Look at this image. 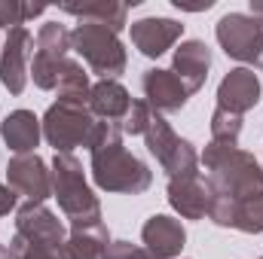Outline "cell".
I'll return each mask as SVG.
<instances>
[{
	"label": "cell",
	"mask_w": 263,
	"mask_h": 259,
	"mask_svg": "<svg viewBox=\"0 0 263 259\" xmlns=\"http://www.w3.org/2000/svg\"><path fill=\"white\" fill-rule=\"evenodd\" d=\"M52 195L70 220V232L101 226V204L83 177V165L70 153H55L52 159Z\"/></svg>",
	"instance_id": "3957f363"
},
{
	"label": "cell",
	"mask_w": 263,
	"mask_h": 259,
	"mask_svg": "<svg viewBox=\"0 0 263 259\" xmlns=\"http://www.w3.org/2000/svg\"><path fill=\"white\" fill-rule=\"evenodd\" d=\"M239 134H242V116H236V113L217 107L214 116H211V143L239 146Z\"/></svg>",
	"instance_id": "cb8c5ba5"
},
{
	"label": "cell",
	"mask_w": 263,
	"mask_h": 259,
	"mask_svg": "<svg viewBox=\"0 0 263 259\" xmlns=\"http://www.w3.org/2000/svg\"><path fill=\"white\" fill-rule=\"evenodd\" d=\"M62 9L70 15H80L83 21H98L104 28H110L114 34H120L129 21V3H117V0H92V3H62Z\"/></svg>",
	"instance_id": "d6986e66"
},
{
	"label": "cell",
	"mask_w": 263,
	"mask_h": 259,
	"mask_svg": "<svg viewBox=\"0 0 263 259\" xmlns=\"http://www.w3.org/2000/svg\"><path fill=\"white\" fill-rule=\"evenodd\" d=\"M89 89L92 85H89V76H86L83 64H77V61L67 58L65 67H62V76H59V101L62 104H80V107H86Z\"/></svg>",
	"instance_id": "44dd1931"
},
{
	"label": "cell",
	"mask_w": 263,
	"mask_h": 259,
	"mask_svg": "<svg viewBox=\"0 0 263 259\" xmlns=\"http://www.w3.org/2000/svg\"><path fill=\"white\" fill-rule=\"evenodd\" d=\"M144 140H147V149L156 156V162L165 168L168 177L199 174V156H196V149H193V143L181 140L159 113H153L150 125L144 131Z\"/></svg>",
	"instance_id": "5b68a950"
},
{
	"label": "cell",
	"mask_w": 263,
	"mask_h": 259,
	"mask_svg": "<svg viewBox=\"0 0 263 259\" xmlns=\"http://www.w3.org/2000/svg\"><path fill=\"white\" fill-rule=\"evenodd\" d=\"M15 235L25 238L31 247L49 250V253H59V256H62V247L67 241L62 220L52 210H46L43 204H22L18 207V213H15Z\"/></svg>",
	"instance_id": "ba28073f"
},
{
	"label": "cell",
	"mask_w": 263,
	"mask_h": 259,
	"mask_svg": "<svg viewBox=\"0 0 263 259\" xmlns=\"http://www.w3.org/2000/svg\"><path fill=\"white\" fill-rule=\"evenodd\" d=\"M208 67H211V49H208L202 40H187V43H181V49L175 52V73H178V79L187 85L190 95L202 89V82H205V76H208Z\"/></svg>",
	"instance_id": "e0dca14e"
},
{
	"label": "cell",
	"mask_w": 263,
	"mask_h": 259,
	"mask_svg": "<svg viewBox=\"0 0 263 259\" xmlns=\"http://www.w3.org/2000/svg\"><path fill=\"white\" fill-rule=\"evenodd\" d=\"M257 67H260V70H263V58H260V64H257Z\"/></svg>",
	"instance_id": "d6a6232c"
},
{
	"label": "cell",
	"mask_w": 263,
	"mask_h": 259,
	"mask_svg": "<svg viewBox=\"0 0 263 259\" xmlns=\"http://www.w3.org/2000/svg\"><path fill=\"white\" fill-rule=\"evenodd\" d=\"M89 153H92V177L104 192L138 195L150 189L153 174L141 159H135L123 146V131L117 122L95 125L92 140H89Z\"/></svg>",
	"instance_id": "6da1fadb"
},
{
	"label": "cell",
	"mask_w": 263,
	"mask_h": 259,
	"mask_svg": "<svg viewBox=\"0 0 263 259\" xmlns=\"http://www.w3.org/2000/svg\"><path fill=\"white\" fill-rule=\"evenodd\" d=\"M9 253L12 259H62L59 253H49V250H40V247H31L25 238H18V235H12V241H9Z\"/></svg>",
	"instance_id": "4316f807"
},
{
	"label": "cell",
	"mask_w": 263,
	"mask_h": 259,
	"mask_svg": "<svg viewBox=\"0 0 263 259\" xmlns=\"http://www.w3.org/2000/svg\"><path fill=\"white\" fill-rule=\"evenodd\" d=\"M141 89H144L147 107L156 110V113H178L187 104V98H190V92L178 79V73L175 70H159V67L144 73Z\"/></svg>",
	"instance_id": "8fae6325"
},
{
	"label": "cell",
	"mask_w": 263,
	"mask_h": 259,
	"mask_svg": "<svg viewBox=\"0 0 263 259\" xmlns=\"http://www.w3.org/2000/svg\"><path fill=\"white\" fill-rule=\"evenodd\" d=\"M168 201L172 207L184 217V220H202L208 213V183L199 180V174H187V177H172L168 180Z\"/></svg>",
	"instance_id": "9a60e30c"
},
{
	"label": "cell",
	"mask_w": 263,
	"mask_h": 259,
	"mask_svg": "<svg viewBox=\"0 0 263 259\" xmlns=\"http://www.w3.org/2000/svg\"><path fill=\"white\" fill-rule=\"evenodd\" d=\"M0 259H12V253H9V247H3V244H0Z\"/></svg>",
	"instance_id": "1f68e13d"
},
{
	"label": "cell",
	"mask_w": 263,
	"mask_h": 259,
	"mask_svg": "<svg viewBox=\"0 0 263 259\" xmlns=\"http://www.w3.org/2000/svg\"><path fill=\"white\" fill-rule=\"evenodd\" d=\"M260 259H263V256H260Z\"/></svg>",
	"instance_id": "836d02e7"
},
{
	"label": "cell",
	"mask_w": 263,
	"mask_h": 259,
	"mask_svg": "<svg viewBox=\"0 0 263 259\" xmlns=\"http://www.w3.org/2000/svg\"><path fill=\"white\" fill-rule=\"evenodd\" d=\"M132 101H135V98H132L117 79H101V82H95V85L89 89V101H86V107H89L92 116L120 125L123 116L129 113Z\"/></svg>",
	"instance_id": "2e32d148"
},
{
	"label": "cell",
	"mask_w": 263,
	"mask_h": 259,
	"mask_svg": "<svg viewBox=\"0 0 263 259\" xmlns=\"http://www.w3.org/2000/svg\"><path fill=\"white\" fill-rule=\"evenodd\" d=\"M132 259H156V256H153V253H147L144 247H138V250H135V256H132Z\"/></svg>",
	"instance_id": "4dcf8cb0"
},
{
	"label": "cell",
	"mask_w": 263,
	"mask_h": 259,
	"mask_svg": "<svg viewBox=\"0 0 263 259\" xmlns=\"http://www.w3.org/2000/svg\"><path fill=\"white\" fill-rule=\"evenodd\" d=\"M141 241H144V250L153 253L156 259H178L181 250H184V244H187V232H184L181 220L156 213V217H150L144 223Z\"/></svg>",
	"instance_id": "4fadbf2b"
},
{
	"label": "cell",
	"mask_w": 263,
	"mask_h": 259,
	"mask_svg": "<svg viewBox=\"0 0 263 259\" xmlns=\"http://www.w3.org/2000/svg\"><path fill=\"white\" fill-rule=\"evenodd\" d=\"M40 12H46V6H43V3H18V0H0V25H3L6 31H12V28H22L28 18L40 15Z\"/></svg>",
	"instance_id": "d4e9b609"
},
{
	"label": "cell",
	"mask_w": 263,
	"mask_h": 259,
	"mask_svg": "<svg viewBox=\"0 0 263 259\" xmlns=\"http://www.w3.org/2000/svg\"><path fill=\"white\" fill-rule=\"evenodd\" d=\"M135 250H138V247L129 244V241H110L104 259H132V256H135Z\"/></svg>",
	"instance_id": "83f0119b"
},
{
	"label": "cell",
	"mask_w": 263,
	"mask_h": 259,
	"mask_svg": "<svg viewBox=\"0 0 263 259\" xmlns=\"http://www.w3.org/2000/svg\"><path fill=\"white\" fill-rule=\"evenodd\" d=\"M70 49L80 52L83 61L101 79H114L126 70V49L120 37L98 21H80L70 31Z\"/></svg>",
	"instance_id": "277c9868"
},
{
	"label": "cell",
	"mask_w": 263,
	"mask_h": 259,
	"mask_svg": "<svg viewBox=\"0 0 263 259\" xmlns=\"http://www.w3.org/2000/svg\"><path fill=\"white\" fill-rule=\"evenodd\" d=\"M260 101V76L251 67H236L223 76V82L217 85V107L230 110L236 116L248 113L254 104Z\"/></svg>",
	"instance_id": "7c38bea8"
},
{
	"label": "cell",
	"mask_w": 263,
	"mask_h": 259,
	"mask_svg": "<svg viewBox=\"0 0 263 259\" xmlns=\"http://www.w3.org/2000/svg\"><path fill=\"white\" fill-rule=\"evenodd\" d=\"M181 34L184 25L175 18H141L132 25V43L147 58H159L162 52H168L181 40Z\"/></svg>",
	"instance_id": "5bb4252c"
},
{
	"label": "cell",
	"mask_w": 263,
	"mask_h": 259,
	"mask_svg": "<svg viewBox=\"0 0 263 259\" xmlns=\"http://www.w3.org/2000/svg\"><path fill=\"white\" fill-rule=\"evenodd\" d=\"M0 134H3L6 146H9L15 156H28V153H34V146L40 143V119H37L31 110H12V113L3 119Z\"/></svg>",
	"instance_id": "ac0fdd59"
},
{
	"label": "cell",
	"mask_w": 263,
	"mask_h": 259,
	"mask_svg": "<svg viewBox=\"0 0 263 259\" xmlns=\"http://www.w3.org/2000/svg\"><path fill=\"white\" fill-rule=\"evenodd\" d=\"M37 52L40 55H49V58H67L70 52V31L59 21H49L37 31V40H34Z\"/></svg>",
	"instance_id": "7402d4cb"
},
{
	"label": "cell",
	"mask_w": 263,
	"mask_h": 259,
	"mask_svg": "<svg viewBox=\"0 0 263 259\" xmlns=\"http://www.w3.org/2000/svg\"><path fill=\"white\" fill-rule=\"evenodd\" d=\"M107 244H110V232L104 229V223L92 229H73L62 247V259H104Z\"/></svg>",
	"instance_id": "ffe728a7"
},
{
	"label": "cell",
	"mask_w": 263,
	"mask_h": 259,
	"mask_svg": "<svg viewBox=\"0 0 263 259\" xmlns=\"http://www.w3.org/2000/svg\"><path fill=\"white\" fill-rule=\"evenodd\" d=\"M233 229L248 232V235H260L263 232V192L260 195H248V198H239Z\"/></svg>",
	"instance_id": "603a6c76"
},
{
	"label": "cell",
	"mask_w": 263,
	"mask_h": 259,
	"mask_svg": "<svg viewBox=\"0 0 263 259\" xmlns=\"http://www.w3.org/2000/svg\"><path fill=\"white\" fill-rule=\"evenodd\" d=\"M9 189L25 198V204H43L52 195V171H46V162L34 153L12 156L6 165Z\"/></svg>",
	"instance_id": "9c48e42d"
},
{
	"label": "cell",
	"mask_w": 263,
	"mask_h": 259,
	"mask_svg": "<svg viewBox=\"0 0 263 259\" xmlns=\"http://www.w3.org/2000/svg\"><path fill=\"white\" fill-rule=\"evenodd\" d=\"M208 171V192L227 198H248L263 192V168L254 162L251 153L239 146L208 143L199 156Z\"/></svg>",
	"instance_id": "7a4b0ae2"
},
{
	"label": "cell",
	"mask_w": 263,
	"mask_h": 259,
	"mask_svg": "<svg viewBox=\"0 0 263 259\" xmlns=\"http://www.w3.org/2000/svg\"><path fill=\"white\" fill-rule=\"evenodd\" d=\"M15 201H18V195L12 192L9 186L0 183V217H6L9 210H15Z\"/></svg>",
	"instance_id": "f1b7e54d"
},
{
	"label": "cell",
	"mask_w": 263,
	"mask_h": 259,
	"mask_svg": "<svg viewBox=\"0 0 263 259\" xmlns=\"http://www.w3.org/2000/svg\"><path fill=\"white\" fill-rule=\"evenodd\" d=\"M31 55H34V37L28 28H12L6 34V43L0 49V82L9 89V95H22L31 76Z\"/></svg>",
	"instance_id": "30bf717a"
},
{
	"label": "cell",
	"mask_w": 263,
	"mask_h": 259,
	"mask_svg": "<svg viewBox=\"0 0 263 259\" xmlns=\"http://www.w3.org/2000/svg\"><path fill=\"white\" fill-rule=\"evenodd\" d=\"M95 125L98 122L89 113V107H80V104L55 101L43 116V134L55 146V153H70L73 146H89Z\"/></svg>",
	"instance_id": "8992f818"
},
{
	"label": "cell",
	"mask_w": 263,
	"mask_h": 259,
	"mask_svg": "<svg viewBox=\"0 0 263 259\" xmlns=\"http://www.w3.org/2000/svg\"><path fill=\"white\" fill-rule=\"evenodd\" d=\"M251 18L257 25H263V3H251Z\"/></svg>",
	"instance_id": "f546056e"
},
{
	"label": "cell",
	"mask_w": 263,
	"mask_h": 259,
	"mask_svg": "<svg viewBox=\"0 0 263 259\" xmlns=\"http://www.w3.org/2000/svg\"><path fill=\"white\" fill-rule=\"evenodd\" d=\"M217 43L230 58L257 67L263 58V25L245 12H230L217 21Z\"/></svg>",
	"instance_id": "52a82bcc"
},
{
	"label": "cell",
	"mask_w": 263,
	"mask_h": 259,
	"mask_svg": "<svg viewBox=\"0 0 263 259\" xmlns=\"http://www.w3.org/2000/svg\"><path fill=\"white\" fill-rule=\"evenodd\" d=\"M150 119H153V110L147 107V101H132L129 113L120 122V131L123 134H144L147 125H150Z\"/></svg>",
	"instance_id": "484cf974"
}]
</instances>
